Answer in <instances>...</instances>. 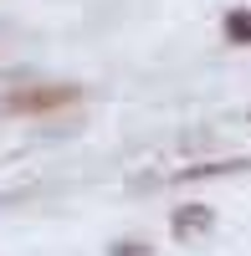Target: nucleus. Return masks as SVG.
<instances>
[{
    "instance_id": "f257e3e1",
    "label": "nucleus",
    "mask_w": 251,
    "mask_h": 256,
    "mask_svg": "<svg viewBox=\"0 0 251 256\" xmlns=\"http://www.w3.org/2000/svg\"><path fill=\"white\" fill-rule=\"evenodd\" d=\"M82 98L77 82H26V88L0 92V118H36V113H62Z\"/></svg>"
},
{
    "instance_id": "f03ea898",
    "label": "nucleus",
    "mask_w": 251,
    "mask_h": 256,
    "mask_svg": "<svg viewBox=\"0 0 251 256\" xmlns=\"http://www.w3.org/2000/svg\"><path fill=\"white\" fill-rule=\"evenodd\" d=\"M236 174H251V159H246V154H231V159H205V164H184V169H174V184L236 180Z\"/></svg>"
},
{
    "instance_id": "7ed1b4c3",
    "label": "nucleus",
    "mask_w": 251,
    "mask_h": 256,
    "mask_svg": "<svg viewBox=\"0 0 251 256\" xmlns=\"http://www.w3.org/2000/svg\"><path fill=\"white\" fill-rule=\"evenodd\" d=\"M210 230H216V210H210V205H174V216H170V236H174L180 246L210 236Z\"/></svg>"
},
{
    "instance_id": "20e7f679",
    "label": "nucleus",
    "mask_w": 251,
    "mask_h": 256,
    "mask_svg": "<svg viewBox=\"0 0 251 256\" xmlns=\"http://www.w3.org/2000/svg\"><path fill=\"white\" fill-rule=\"evenodd\" d=\"M220 36L231 41V46H251V10H246V6L226 10V16H220Z\"/></svg>"
},
{
    "instance_id": "39448f33",
    "label": "nucleus",
    "mask_w": 251,
    "mask_h": 256,
    "mask_svg": "<svg viewBox=\"0 0 251 256\" xmlns=\"http://www.w3.org/2000/svg\"><path fill=\"white\" fill-rule=\"evenodd\" d=\"M108 256H154V246H144V241H113Z\"/></svg>"
}]
</instances>
